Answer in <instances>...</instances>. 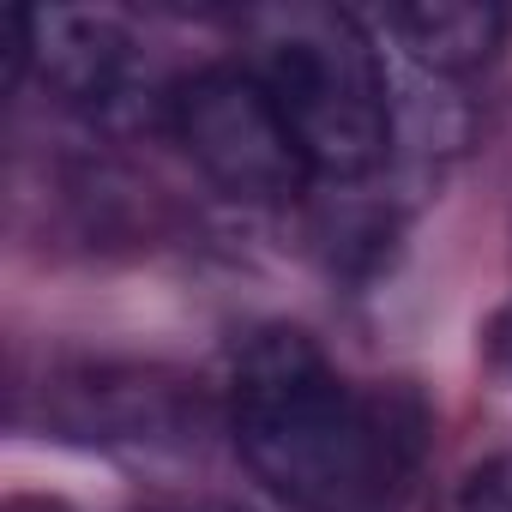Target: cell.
I'll list each match as a JSON object with an SVG mask.
<instances>
[{"label":"cell","mask_w":512,"mask_h":512,"mask_svg":"<svg viewBox=\"0 0 512 512\" xmlns=\"http://www.w3.org/2000/svg\"><path fill=\"white\" fill-rule=\"evenodd\" d=\"M229 428L241 464L296 512H386L410 434L380 392H362L308 332H260L229 386Z\"/></svg>","instance_id":"1"},{"label":"cell","mask_w":512,"mask_h":512,"mask_svg":"<svg viewBox=\"0 0 512 512\" xmlns=\"http://www.w3.org/2000/svg\"><path fill=\"white\" fill-rule=\"evenodd\" d=\"M314 181H362L392 151V85L380 37L356 13L290 7L260 19V61Z\"/></svg>","instance_id":"2"},{"label":"cell","mask_w":512,"mask_h":512,"mask_svg":"<svg viewBox=\"0 0 512 512\" xmlns=\"http://www.w3.org/2000/svg\"><path fill=\"white\" fill-rule=\"evenodd\" d=\"M169 109L199 175L241 205H284L314 181L284 109L253 67H205L169 97Z\"/></svg>","instance_id":"3"},{"label":"cell","mask_w":512,"mask_h":512,"mask_svg":"<svg viewBox=\"0 0 512 512\" xmlns=\"http://www.w3.org/2000/svg\"><path fill=\"white\" fill-rule=\"evenodd\" d=\"M37 49L31 61L49 85L85 115H121L139 97V49L115 19L97 13H31Z\"/></svg>","instance_id":"4"},{"label":"cell","mask_w":512,"mask_h":512,"mask_svg":"<svg viewBox=\"0 0 512 512\" xmlns=\"http://www.w3.org/2000/svg\"><path fill=\"white\" fill-rule=\"evenodd\" d=\"M506 13L500 7H470V0H428V7H386L380 19H368L374 37H386L404 61H416L422 73H476L482 61H494V49L506 43Z\"/></svg>","instance_id":"5"},{"label":"cell","mask_w":512,"mask_h":512,"mask_svg":"<svg viewBox=\"0 0 512 512\" xmlns=\"http://www.w3.org/2000/svg\"><path fill=\"white\" fill-rule=\"evenodd\" d=\"M464 512H512V452L482 464L464 488Z\"/></svg>","instance_id":"6"},{"label":"cell","mask_w":512,"mask_h":512,"mask_svg":"<svg viewBox=\"0 0 512 512\" xmlns=\"http://www.w3.org/2000/svg\"><path fill=\"white\" fill-rule=\"evenodd\" d=\"M494 344H500V356L512 362V314H506V326H500V338H494Z\"/></svg>","instance_id":"7"}]
</instances>
